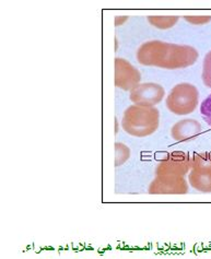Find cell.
<instances>
[{
	"label": "cell",
	"instance_id": "6",
	"mask_svg": "<svg viewBox=\"0 0 211 259\" xmlns=\"http://www.w3.org/2000/svg\"><path fill=\"white\" fill-rule=\"evenodd\" d=\"M165 91L160 84L147 82L138 84L131 91L129 99L135 105L144 107H153L159 104L164 98Z\"/></svg>",
	"mask_w": 211,
	"mask_h": 259
},
{
	"label": "cell",
	"instance_id": "14",
	"mask_svg": "<svg viewBox=\"0 0 211 259\" xmlns=\"http://www.w3.org/2000/svg\"><path fill=\"white\" fill-rule=\"evenodd\" d=\"M185 20L190 24L195 25H201V24H207L211 21L210 16H187L185 17Z\"/></svg>",
	"mask_w": 211,
	"mask_h": 259
},
{
	"label": "cell",
	"instance_id": "9",
	"mask_svg": "<svg viewBox=\"0 0 211 259\" xmlns=\"http://www.w3.org/2000/svg\"><path fill=\"white\" fill-rule=\"evenodd\" d=\"M201 133V125L195 119H184L173 126L172 138L179 142L193 140Z\"/></svg>",
	"mask_w": 211,
	"mask_h": 259
},
{
	"label": "cell",
	"instance_id": "11",
	"mask_svg": "<svg viewBox=\"0 0 211 259\" xmlns=\"http://www.w3.org/2000/svg\"><path fill=\"white\" fill-rule=\"evenodd\" d=\"M115 166H120L127 162V160L131 156V149H129L126 145L121 144V142H117L115 144Z\"/></svg>",
	"mask_w": 211,
	"mask_h": 259
},
{
	"label": "cell",
	"instance_id": "13",
	"mask_svg": "<svg viewBox=\"0 0 211 259\" xmlns=\"http://www.w3.org/2000/svg\"><path fill=\"white\" fill-rule=\"evenodd\" d=\"M200 113L207 124L211 126V94L201 103Z\"/></svg>",
	"mask_w": 211,
	"mask_h": 259
},
{
	"label": "cell",
	"instance_id": "1",
	"mask_svg": "<svg viewBox=\"0 0 211 259\" xmlns=\"http://www.w3.org/2000/svg\"><path fill=\"white\" fill-rule=\"evenodd\" d=\"M199 54L193 46L166 43L153 39L142 44L137 51V60L142 66L164 69H182L194 65Z\"/></svg>",
	"mask_w": 211,
	"mask_h": 259
},
{
	"label": "cell",
	"instance_id": "4",
	"mask_svg": "<svg viewBox=\"0 0 211 259\" xmlns=\"http://www.w3.org/2000/svg\"><path fill=\"white\" fill-rule=\"evenodd\" d=\"M190 186L201 193H211V153L200 152L192 156L188 176Z\"/></svg>",
	"mask_w": 211,
	"mask_h": 259
},
{
	"label": "cell",
	"instance_id": "12",
	"mask_svg": "<svg viewBox=\"0 0 211 259\" xmlns=\"http://www.w3.org/2000/svg\"><path fill=\"white\" fill-rule=\"evenodd\" d=\"M201 78L205 85L211 88V51L207 53L205 59H203Z\"/></svg>",
	"mask_w": 211,
	"mask_h": 259
},
{
	"label": "cell",
	"instance_id": "2",
	"mask_svg": "<svg viewBox=\"0 0 211 259\" xmlns=\"http://www.w3.org/2000/svg\"><path fill=\"white\" fill-rule=\"evenodd\" d=\"M160 125V112L155 107L138 105L129 106L121 119V127L134 137H147L152 135Z\"/></svg>",
	"mask_w": 211,
	"mask_h": 259
},
{
	"label": "cell",
	"instance_id": "7",
	"mask_svg": "<svg viewBox=\"0 0 211 259\" xmlns=\"http://www.w3.org/2000/svg\"><path fill=\"white\" fill-rule=\"evenodd\" d=\"M115 66V87L124 91H132L140 84L141 73L129 61L124 58L116 57L114 60Z\"/></svg>",
	"mask_w": 211,
	"mask_h": 259
},
{
	"label": "cell",
	"instance_id": "5",
	"mask_svg": "<svg viewBox=\"0 0 211 259\" xmlns=\"http://www.w3.org/2000/svg\"><path fill=\"white\" fill-rule=\"evenodd\" d=\"M192 169V156L182 151L167 153L155 167L156 176H185Z\"/></svg>",
	"mask_w": 211,
	"mask_h": 259
},
{
	"label": "cell",
	"instance_id": "15",
	"mask_svg": "<svg viewBox=\"0 0 211 259\" xmlns=\"http://www.w3.org/2000/svg\"><path fill=\"white\" fill-rule=\"evenodd\" d=\"M127 20H128V17H121V16L115 17V20H114L115 26H119L121 24H124L127 21Z\"/></svg>",
	"mask_w": 211,
	"mask_h": 259
},
{
	"label": "cell",
	"instance_id": "10",
	"mask_svg": "<svg viewBox=\"0 0 211 259\" xmlns=\"http://www.w3.org/2000/svg\"><path fill=\"white\" fill-rule=\"evenodd\" d=\"M179 17L170 16V17H162V16H152L148 17V21L151 25L155 26L156 29L160 30H167L171 29L179 22Z\"/></svg>",
	"mask_w": 211,
	"mask_h": 259
},
{
	"label": "cell",
	"instance_id": "8",
	"mask_svg": "<svg viewBox=\"0 0 211 259\" xmlns=\"http://www.w3.org/2000/svg\"><path fill=\"white\" fill-rule=\"evenodd\" d=\"M148 192L151 195H185L188 184L182 176H156Z\"/></svg>",
	"mask_w": 211,
	"mask_h": 259
},
{
	"label": "cell",
	"instance_id": "3",
	"mask_svg": "<svg viewBox=\"0 0 211 259\" xmlns=\"http://www.w3.org/2000/svg\"><path fill=\"white\" fill-rule=\"evenodd\" d=\"M199 101V92L194 84L183 82L176 84L166 99V107L176 115L193 113Z\"/></svg>",
	"mask_w": 211,
	"mask_h": 259
}]
</instances>
